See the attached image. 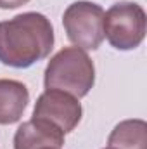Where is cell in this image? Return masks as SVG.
Masks as SVG:
<instances>
[{
  "instance_id": "277c9868",
  "label": "cell",
  "mask_w": 147,
  "mask_h": 149,
  "mask_svg": "<svg viewBox=\"0 0 147 149\" xmlns=\"http://www.w3.org/2000/svg\"><path fill=\"white\" fill-rule=\"evenodd\" d=\"M69 42L83 50H97L104 40V10L94 2H74L62 16Z\"/></svg>"
},
{
  "instance_id": "52a82bcc",
  "label": "cell",
  "mask_w": 147,
  "mask_h": 149,
  "mask_svg": "<svg viewBox=\"0 0 147 149\" xmlns=\"http://www.w3.org/2000/svg\"><path fill=\"white\" fill-rule=\"evenodd\" d=\"M30 102V92L17 80L0 78V125H12L21 120Z\"/></svg>"
},
{
  "instance_id": "8fae6325",
  "label": "cell",
  "mask_w": 147,
  "mask_h": 149,
  "mask_svg": "<svg viewBox=\"0 0 147 149\" xmlns=\"http://www.w3.org/2000/svg\"><path fill=\"white\" fill-rule=\"evenodd\" d=\"M106 149H116V148H106Z\"/></svg>"
},
{
  "instance_id": "6da1fadb",
  "label": "cell",
  "mask_w": 147,
  "mask_h": 149,
  "mask_svg": "<svg viewBox=\"0 0 147 149\" xmlns=\"http://www.w3.org/2000/svg\"><path fill=\"white\" fill-rule=\"evenodd\" d=\"M54 49V28L40 12H23L0 23V63L24 70Z\"/></svg>"
},
{
  "instance_id": "9c48e42d",
  "label": "cell",
  "mask_w": 147,
  "mask_h": 149,
  "mask_svg": "<svg viewBox=\"0 0 147 149\" xmlns=\"http://www.w3.org/2000/svg\"><path fill=\"white\" fill-rule=\"evenodd\" d=\"M30 0H0V9H17Z\"/></svg>"
},
{
  "instance_id": "7a4b0ae2",
  "label": "cell",
  "mask_w": 147,
  "mask_h": 149,
  "mask_svg": "<svg viewBox=\"0 0 147 149\" xmlns=\"http://www.w3.org/2000/svg\"><path fill=\"white\" fill-rule=\"evenodd\" d=\"M45 88H55L80 99L85 97L95 83L94 61L83 49H61L45 68Z\"/></svg>"
},
{
  "instance_id": "8992f818",
  "label": "cell",
  "mask_w": 147,
  "mask_h": 149,
  "mask_svg": "<svg viewBox=\"0 0 147 149\" xmlns=\"http://www.w3.org/2000/svg\"><path fill=\"white\" fill-rule=\"evenodd\" d=\"M64 144V134L47 120L31 118L19 125L14 135V149H42L57 148Z\"/></svg>"
},
{
  "instance_id": "ba28073f",
  "label": "cell",
  "mask_w": 147,
  "mask_h": 149,
  "mask_svg": "<svg viewBox=\"0 0 147 149\" xmlns=\"http://www.w3.org/2000/svg\"><path fill=\"white\" fill-rule=\"evenodd\" d=\"M109 148L147 149V123L144 120L119 121L107 139Z\"/></svg>"
},
{
  "instance_id": "30bf717a",
  "label": "cell",
  "mask_w": 147,
  "mask_h": 149,
  "mask_svg": "<svg viewBox=\"0 0 147 149\" xmlns=\"http://www.w3.org/2000/svg\"><path fill=\"white\" fill-rule=\"evenodd\" d=\"M42 149H57V148H42Z\"/></svg>"
},
{
  "instance_id": "3957f363",
  "label": "cell",
  "mask_w": 147,
  "mask_h": 149,
  "mask_svg": "<svg viewBox=\"0 0 147 149\" xmlns=\"http://www.w3.org/2000/svg\"><path fill=\"white\" fill-rule=\"evenodd\" d=\"M146 21V10L139 3H114L104 12V37L118 50H133L144 42Z\"/></svg>"
},
{
  "instance_id": "5b68a950",
  "label": "cell",
  "mask_w": 147,
  "mask_h": 149,
  "mask_svg": "<svg viewBox=\"0 0 147 149\" xmlns=\"http://www.w3.org/2000/svg\"><path fill=\"white\" fill-rule=\"evenodd\" d=\"M81 104L68 92L49 88L37 99L33 118H42L55 125L64 135L73 132L81 120Z\"/></svg>"
}]
</instances>
